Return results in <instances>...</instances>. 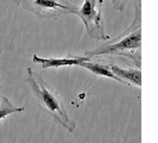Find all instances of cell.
<instances>
[{"label": "cell", "mask_w": 158, "mask_h": 143, "mask_svg": "<svg viewBox=\"0 0 158 143\" xmlns=\"http://www.w3.org/2000/svg\"><path fill=\"white\" fill-rule=\"evenodd\" d=\"M105 0H85L76 11V16L83 22L87 33L94 40L108 41L110 36L105 31L102 22V5Z\"/></svg>", "instance_id": "cell-4"}, {"label": "cell", "mask_w": 158, "mask_h": 143, "mask_svg": "<svg viewBox=\"0 0 158 143\" xmlns=\"http://www.w3.org/2000/svg\"><path fill=\"white\" fill-rule=\"evenodd\" d=\"M80 67H83L86 68L90 73H93L95 75H99V76H106V78H110L115 81H118L121 84V80L119 79L118 76L112 72L111 69V64L110 63H103V61H94V60H89V61H85V62H81Z\"/></svg>", "instance_id": "cell-7"}, {"label": "cell", "mask_w": 158, "mask_h": 143, "mask_svg": "<svg viewBox=\"0 0 158 143\" xmlns=\"http://www.w3.org/2000/svg\"><path fill=\"white\" fill-rule=\"evenodd\" d=\"M111 64L112 72L121 80V84L124 85H131L133 84L135 86L140 87L142 86V73L139 71V68H121L120 66L115 63H110Z\"/></svg>", "instance_id": "cell-6"}, {"label": "cell", "mask_w": 158, "mask_h": 143, "mask_svg": "<svg viewBox=\"0 0 158 143\" xmlns=\"http://www.w3.org/2000/svg\"><path fill=\"white\" fill-rule=\"evenodd\" d=\"M26 81L29 84L32 94L35 95L37 100L38 106L44 112L49 113L68 132H73L75 130V123L69 118L63 103L55 89H52L51 86L43 79V76L32 68H26Z\"/></svg>", "instance_id": "cell-2"}, {"label": "cell", "mask_w": 158, "mask_h": 143, "mask_svg": "<svg viewBox=\"0 0 158 143\" xmlns=\"http://www.w3.org/2000/svg\"><path fill=\"white\" fill-rule=\"evenodd\" d=\"M25 109L24 106H16L15 104L11 103V100L7 97L0 94V119L7 117L11 113H16V112H23Z\"/></svg>", "instance_id": "cell-8"}, {"label": "cell", "mask_w": 158, "mask_h": 143, "mask_svg": "<svg viewBox=\"0 0 158 143\" xmlns=\"http://www.w3.org/2000/svg\"><path fill=\"white\" fill-rule=\"evenodd\" d=\"M0 94H1V93H0Z\"/></svg>", "instance_id": "cell-10"}, {"label": "cell", "mask_w": 158, "mask_h": 143, "mask_svg": "<svg viewBox=\"0 0 158 143\" xmlns=\"http://www.w3.org/2000/svg\"><path fill=\"white\" fill-rule=\"evenodd\" d=\"M13 2L42 19H58L64 15H75L77 11L68 0H13Z\"/></svg>", "instance_id": "cell-3"}, {"label": "cell", "mask_w": 158, "mask_h": 143, "mask_svg": "<svg viewBox=\"0 0 158 143\" xmlns=\"http://www.w3.org/2000/svg\"><path fill=\"white\" fill-rule=\"evenodd\" d=\"M140 0H135V18L133 23L130 25L123 33L115 37L111 42H107L94 50L86 51L83 55L88 58H94L98 56L113 55L124 56L132 60L138 68H140V42H142V31H140Z\"/></svg>", "instance_id": "cell-1"}, {"label": "cell", "mask_w": 158, "mask_h": 143, "mask_svg": "<svg viewBox=\"0 0 158 143\" xmlns=\"http://www.w3.org/2000/svg\"><path fill=\"white\" fill-rule=\"evenodd\" d=\"M90 58H88L87 56H75L69 55L67 57H61V58H55V57H49V58H44V57H40L37 55L32 56V61L35 63H40L43 69L47 68H58V67H65V66H80L81 62L85 61H89Z\"/></svg>", "instance_id": "cell-5"}, {"label": "cell", "mask_w": 158, "mask_h": 143, "mask_svg": "<svg viewBox=\"0 0 158 143\" xmlns=\"http://www.w3.org/2000/svg\"><path fill=\"white\" fill-rule=\"evenodd\" d=\"M111 1H112V6H113L114 10L123 12V11L125 10L127 2H128L130 0H111Z\"/></svg>", "instance_id": "cell-9"}]
</instances>
